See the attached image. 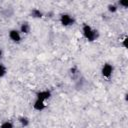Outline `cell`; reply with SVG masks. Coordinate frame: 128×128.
<instances>
[{
	"label": "cell",
	"instance_id": "obj_7",
	"mask_svg": "<svg viewBox=\"0 0 128 128\" xmlns=\"http://www.w3.org/2000/svg\"><path fill=\"white\" fill-rule=\"evenodd\" d=\"M31 31V26L28 22H22L20 24V27H19V32L22 33V34H29Z\"/></svg>",
	"mask_w": 128,
	"mask_h": 128
},
{
	"label": "cell",
	"instance_id": "obj_3",
	"mask_svg": "<svg viewBox=\"0 0 128 128\" xmlns=\"http://www.w3.org/2000/svg\"><path fill=\"white\" fill-rule=\"evenodd\" d=\"M114 72V66L110 63H105L101 67V75L103 78L110 79Z\"/></svg>",
	"mask_w": 128,
	"mask_h": 128
},
{
	"label": "cell",
	"instance_id": "obj_8",
	"mask_svg": "<svg viewBox=\"0 0 128 128\" xmlns=\"http://www.w3.org/2000/svg\"><path fill=\"white\" fill-rule=\"evenodd\" d=\"M30 15H31V17H33V18H42V17H43L42 11H41L40 9H38V8H33V9L30 11Z\"/></svg>",
	"mask_w": 128,
	"mask_h": 128
},
{
	"label": "cell",
	"instance_id": "obj_9",
	"mask_svg": "<svg viewBox=\"0 0 128 128\" xmlns=\"http://www.w3.org/2000/svg\"><path fill=\"white\" fill-rule=\"evenodd\" d=\"M18 121H19V123H20V125L22 126V127H27L28 125H29V123H30V121H29V119L26 117V116H20L19 118H18Z\"/></svg>",
	"mask_w": 128,
	"mask_h": 128
},
{
	"label": "cell",
	"instance_id": "obj_14",
	"mask_svg": "<svg viewBox=\"0 0 128 128\" xmlns=\"http://www.w3.org/2000/svg\"><path fill=\"white\" fill-rule=\"evenodd\" d=\"M2 57H3V50L0 49V58H2Z\"/></svg>",
	"mask_w": 128,
	"mask_h": 128
},
{
	"label": "cell",
	"instance_id": "obj_2",
	"mask_svg": "<svg viewBox=\"0 0 128 128\" xmlns=\"http://www.w3.org/2000/svg\"><path fill=\"white\" fill-rule=\"evenodd\" d=\"M59 22L62 26L68 27V26H72L75 23V19L72 15H70L68 13H62L59 17Z\"/></svg>",
	"mask_w": 128,
	"mask_h": 128
},
{
	"label": "cell",
	"instance_id": "obj_4",
	"mask_svg": "<svg viewBox=\"0 0 128 128\" xmlns=\"http://www.w3.org/2000/svg\"><path fill=\"white\" fill-rule=\"evenodd\" d=\"M8 36H9L10 40L14 43H19L21 41V33L17 29H11L8 32Z\"/></svg>",
	"mask_w": 128,
	"mask_h": 128
},
{
	"label": "cell",
	"instance_id": "obj_13",
	"mask_svg": "<svg viewBox=\"0 0 128 128\" xmlns=\"http://www.w3.org/2000/svg\"><path fill=\"white\" fill-rule=\"evenodd\" d=\"M118 5L121 6V7H123V8H126L128 6V1L127 0H121V1L118 2Z\"/></svg>",
	"mask_w": 128,
	"mask_h": 128
},
{
	"label": "cell",
	"instance_id": "obj_11",
	"mask_svg": "<svg viewBox=\"0 0 128 128\" xmlns=\"http://www.w3.org/2000/svg\"><path fill=\"white\" fill-rule=\"evenodd\" d=\"M107 9L110 13H115L118 10V5L117 4H109L107 6Z\"/></svg>",
	"mask_w": 128,
	"mask_h": 128
},
{
	"label": "cell",
	"instance_id": "obj_1",
	"mask_svg": "<svg viewBox=\"0 0 128 128\" xmlns=\"http://www.w3.org/2000/svg\"><path fill=\"white\" fill-rule=\"evenodd\" d=\"M82 34L84 38L89 42H93L99 37L98 31L93 29L89 24H86V23H84L82 26Z\"/></svg>",
	"mask_w": 128,
	"mask_h": 128
},
{
	"label": "cell",
	"instance_id": "obj_6",
	"mask_svg": "<svg viewBox=\"0 0 128 128\" xmlns=\"http://www.w3.org/2000/svg\"><path fill=\"white\" fill-rule=\"evenodd\" d=\"M33 108L36 111H42V110H44L46 108V103H45V101H42V100H39V99H35V101L33 103Z\"/></svg>",
	"mask_w": 128,
	"mask_h": 128
},
{
	"label": "cell",
	"instance_id": "obj_12",
	"mask_svg": "<svg viewBox=\"0 0 128 128\" xmlns=\"http://www.w3.org/2000/svg\"><path fill=\"white\" fill-rule=\"evenodd\" d=\"M6 73H7V68H6V66H5L4 64L0 63V78L4 77V76L6 75Z\"/></svg>",
	"mask_w": 128,
	"mask_h": 128
},
{
	"label": "cell",
	"instance_id": "obj_10",
	"mask_svg": "<svg viewBox=\"0 0 128 128\" xmlns=\"http://www.w3.org/2000/svg\"><path fill=\"white\" fill-rule=\"evenodd\" d=\"M0 128H14V124L11 121L6 120V121H3L0 124Z\"/></svg>",
	"mask_w": 128,
	"mask_h": 128
},
{
	"label": "cell",
	"instance_id": "obj_5",
	"mask_svg": "<svg viewBox=\"0 0 128 128\" xmlns=\"http://www.w3.org/2000/svg\"><path fill=\"white\" fill-rule=\"evenodd\" d=\"M51 95H52V93L48 89L40 90V91H38L36 93V99H39V100H42V101H46L51 97Z\"/></svg>",
	"mask_w": 128,
	"mask_h": 128
}]
</instances>
